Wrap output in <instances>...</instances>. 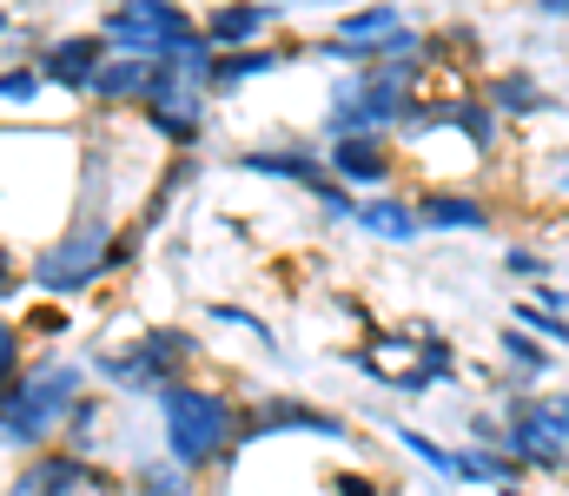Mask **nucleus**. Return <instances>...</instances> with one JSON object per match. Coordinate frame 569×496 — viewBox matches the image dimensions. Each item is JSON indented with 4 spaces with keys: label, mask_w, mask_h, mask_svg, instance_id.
Here are the masks:
<instances>
[{
    "label": "nucleus",
    "mask_w": 569,
    "mask_h": 496,
    "mask_svg": "<svg viewBox=\"0 0 569 496\" xmlns=\"http://www.w3.org/2000/svg\"><path fill=\"white\" fill-rule=\"evenodd\" d=\"M87 391H93V371L80 357H27V371L0 384V444L20 451V457L53 451L67 411Z\"/></svg>",
    "instance_id": "nucleus-2"
},
{
    "label": "nucleus",
    "mask_w": 569,
    "mask_h": 496,
    "mask_svg": "<svg viewBox=\"0 0 569 496\" xmlns=\"http://www.w3.org/2000/svg\"><path fill=\"white\" fill-rule=\"evenodd\" d=\"M13 27H20V20H13V13H0V33H13Z\"/></svg>",
    "instance_id": "nucleus-32"
},
{
    "label": "nucleus",
    "mask_w": 569,
    "mask_h": 496,
    "mask_svg": "<svg viewBox=\"0 0 569 496\" xmlns=\"http://www.w3.org/2000/svg\"><path fill=\"white\" fill-rule=\"evenodd\" d=\"M325 484H331V496H398L391 477H371V470H331Z\"/></svg>",
    "instance_id": "nucleus-29"
},
{
    "label": "nucleus",
    "mask_w": 569,
    "mask_h": 496,
    "mask_svg": "<svg viewBox=\"0 0 569 496\" xmlns=\"http://www.w3.org/2000/svg\"><path fill=\"white\" fill-rule=\"evenodd\" d=\"M517 331H530L537 344H557V351H569V318H550L543 305H517Z\"/></svg>",
    "instance_id": "nucleus-26"
},
{
    "label": "nucleus",
    "mask_w": 569,
    "mask_h": 496,
    "mask_svg": "<svg viewBox=\"0 0 569 496\" xmlns=\"http://www.w3.org/2000/svg\"><path fill=\"white\" fill-rule=\"evenodd\" d=\"M418 225L425 232H490L497 205L470 185H430V192H418Z\"/></svg>",
    "instance_id": "nucleus-14"
},
{
    "label": "nucleus",
    "mask_w": 569,
    "mask_h": 496,
    "mask_svg": "<svg viewBox=\"0 0 569 496\" xmlns=\"http://www.w3.org/2000/svg\"><path fill=\"white\" fill-rule=\"evenodd\" d=\"M490 496H523V490H517V484H510V490H490Z\"/></svg>",
    "instance_id": "nucleus-33"
},
{
    "label": "nucleus",
    "mask_w": 569,
    "mask_h": 496,
    "mask_svg": "<svg viewBox=\"0 0 569 496\" xmlns=\"http://www.w3.org/2000/svg\"><path fill=\"white\" fill-rule=\"evenodd\" d=\"M266 437H318V444H358L351 417L311 404V397H291V391H266L252 404H239V451L246 444H266Z\"/></svg>",
    "instance_id": "nucleus-8"
},
{
    "label": "nucleus",
    "mask_w": 569,
    "mask_h": 496,
    "mask_svg": "<svg viewBox=\"0 0 569 496\" xmlns=\"http://www.w3.org/2000/svg\"><path fill=\"white\" fill-rule=\"evenodd\" d=\"M503 272H510V279H523V285H543V279H550V259H543V252H530V245H510V252H503Z\"/></svg>",
    "instance_id": "nucleus-30"
},
{
    "label": "nucleus",
    "mask_w": 569,
    "mask_h": 496,
    "mask_svg": "<svg viewBox=\"0 0 569 496\" xmlns=\"http://www.w3.org/2000/svg\"><path fill=\"white\" fill-rule=\"evenodd\" d=\"M279 27H284V7H272V0H252V7H212V13H199V33H206V47H212V53L266 47Z\"/></svg>",
    "instance_id": "nucleus-13"
},
{
    "label": "nucleus",
    "mask_w": 569,
    "mask_h": 496,
    "mask_svg": "<svg viewBox=\"0 0 569 496\" xmlns=\"http://www.w3.org/2000/svg\"><path fill=\"white\" fill-rule=\"evenodd\" d=\"M146 87H152V60H140V53H113V60L100 67V80H93V93H87V100H93L100 113H120V107H127V113H140Z\"/></svg>",
    "instance_id": "nucleus-17"
},
{
    "label": "nucleus",
    "mask_w": 569,
    "mask_h": 496,
    "mask_svg": "<svg viewBox=\"0 0 569 496\" xmlns=\"http://www.w3.org/2000/svg\"><path fill=\"white\" fill-rule=\"evenodd\" d=\"M100 40L113 53H140V60H166L186 40H199V13L166 7V0H127V7H100Z\"/></svg>",
    "instance_id": "nucleus-7"
},
{
    "label": "nucleus",
    "mask_w": 569,
    "mask_h": 496,
    "mask_svg": "<svg viewBox=\"0 0 569 496\" xmlns=\"http://www.w3.org/2000/svg\"><path fill=\"white\" fill-rule=\"evenodd\" d=\"M199 357H206L199 331H186V325H140L127 344H107V351H93V371H100L113 391L159 397V391L186 384Z\"/></svg>",
    "instance_id": "nucleus-5"
},
{
    "label": "nucleus",
    "mask_w": 569,
    "mask_h": 496,
    "mask_svg": "<svg viewBox=\"0 0 569 496\" xmlns=\"http://www.w3.org/2000/svg\"><path fill=\"white\" fill-rule=\"evenodd\" d=\"M430 60H378V67H351L331 87V113H325V146L331 140H358V133H405L411 107L425 100Z\"/></svg>",
    "instance_id": "nucleus-4"
},
{
    "label": "nucleus",
    "mask_w": 569,
    "mask_h": 496,
    "mask_svg": "<svg viewBox=\"0 0 569 496\" xmlns=\"http://www.w3.org/2000/svg\"><path fill=\"white\" fill-rule=\"evenodd\" d=\"M127 496H199V477L179 470L172 457H140L127 470Z\"/></svg>",
    "instance_id": "nucleus-21"
},
{
    "label": "nucleus",
    "mask_w": 569,
    "mask_h": 496,
    "mask_svg": "<svg viewBox=\"0 0 569 496\" xmlns=\"http://www.w3.org/2000/svg\"><path fill=\"white\" fill-rule=\"evenodd\" d=\"M497 357L510 364V384H517V391H543V377H550V344H537L530 331H517V325H497Z\"/></svg>",
    "instance_id": "nucleus-20"
},
{
    "label": "nucleus",
    "mask_w": 569,
    "mask_h": 496,
    "mask_svg": "<svg viewBox=\"0 0 569 496\" xmlns=\"http://www.w3.org/2000/svg\"><path fill=\"white\" fill-rule=\"evenodd\" d=\"M391 437H398V444H405V451H411V457L425 464L430 477H443V484H457V451H450V444H437V437H425L418 424H391Z\"/></svg>",
    "instance_id": "nucleus-23"
},
{
    "label": "nucleus",
    "mask_w": 569,
    "mask_h": 496,
    "mask_svg": "<svg viewBox=\"0 0 569 496\" xmlns=\"http://www.w3.org/2000/svg\"><path fill=\"white\" fill-rule=\"evenodd\" d=\"M232 172H252V179H284L311 199H325L338 179L325 165V146H305V140H272V146H239L232 153Z\"/></svg>",
    "instance_id": "nucleus-11"
},
{
    "label": "nucleus",
    "mask_w": 569,
    "mask_h": 496,
    "mask_svg": "<svg viewBox=\"0 0 569 496\" xmlns=\"http://www.w3.org/2000/svg\"><path fill=\"white\" fill-rule=\"evenodd\" d=\"M40 93H47V80H40L33 53H27V60H7V67H0V107H7V113H27V107H33Z\"/></svg>",
    "instance_id": "nucleus-24"
},
{
    "label": "nucleus",
    "mask_w": 569,
    "mask_h": 496,
    "mask_svg": "<svg viewBox=\"0 0 569 496\" xmlns=\"http://www.w3.org/2000/svg\"><path fill=\"white\" fill-rule=\"evenodd\" d=\"M20 331H27V337H40V344H53V337H67V331H73V312L47 298V305H33V312L20 318Z\"/></svg>",
    "instance_id": "nucleus-27"
},
{
    "label": "nucleus",
    "mask_w": 569,
    "mask_h": 496,
    "mask_svg": "<svg viewBox=\"0 0 569 496\" xmlns=\"http://www.w3.org/2000/svg\"><path fill=\"white\" fill-rule=\"evenodd\" d=\"M483 107L497 120H537V113H557V93L530 73V67H503L483 80Z\"/></svg>",
    "instance_id": "nucleus-15"
},
{
    "label": "nucleus",
    "mask_w": 569,
    "mask_h": 496,
    "mask_svg": "<svg viewBox=\"0 0 569 496\" xmlns=\"http://www.w3.org/2000/svg\"><path fill=\"white\" fill-rule=\"evenodd\" d=\"M537 20H569V0H537Z\"/></svg>",
    "instance_id": "nucleus-31"
},
{
    "label": "nucleus",
    "mask_w": 569,
    "mask_h": 496,
    "mask_svg": "<svg viewBox=\"0 0 569 496\" xmlns=\"http://www.w3.org/2000/svg\"><path fill=\"white\" fill-rule=\"evenodd\" d=\"M325 165H331V179L345 185V192H365V199H378V192H391V179H398V140L391 133H358V140H331L325 146Z\"/></svg>",
    "instance_id": "nucleus-12"
},
{
    "label": "nucleus",
    "mask_w": 569,
    "mask_h": 496,
    "mask_svg": "<svg viewBox=\"0 0 569 496\" xmlns=\"http://www.w3.org/2000/svg\"><path fill=\"white\" fill-rule=\"evenodd\" d=\"M291 53H298V40H266V47H246V53H219V67H212V100H232L239 87H252V80L291 67Z\"/></svg>",
    "instance_id": "nucleus-16"
},
{
    "label": "nucleus",
    "mask_w": 569,
    "mask_h": 496,
    "mask_svg": "<svg viewBox=\"0 0 569 496\" xmlns=\"http://www.w3.org/2000/svg\"><path fill=\"white\" fill-rule=\"evenodd\" d=\"M107 60H113V47L100 40V27L53 33V40H40V47H33L40 80H47V87H60V93H73V100H87V93H93V80H100V67H107Z\"/></svg>",
    "instance_id": "nucleus-10"
},
{
    "label": "nucleus",
    "mask_w": 569,
    "mask_h": 496,
    "mask_svg": "<svg viewBox=\"0 0 569 496\" xmlns=\"http://www.w3.org/2000/svg\"><path fill=\"white\" fill-rule=\"evenodd\" d=\"M152 404H159V457H172L192 477L239 464V404L226 391L186 377V384L159 391Z\"/></svg>",
    "instance_id": "nucleus-3"
},
{
    "label": "nucleus",
    "mask_w": 569,
    "mask_h": 496,
    "mask_svg": "<svg viewBox=\"0 0 569 496\" xmlns=\"http://www.w3.org/2000/svg\"><path fill=\"white\" fill-rule=\"evenodd\" d=\"M0 496H127V484L107 470V464H87L73 451H40V457H20L13 484Z\"/></svg>",
    "instance_id": "nucleus-9"
},
{
    "label": "nucleus",
    "mask_w": 569,
    "mask_h": 496,
    "mask_svg": "<svg viewBox=\"0 0 569 496\" xmlns=\"http://www.w3.org/2000/svg\"><path fill=\"white\" fill-rule=\"evenodd\" d=\"M100 397L87 391L73 411H67V424H60V451H73V457H87V464H100Z\"/></svg>",
    "instance_id": "nucleus-22"
},
{
    "label": "nucleus",
    "mask_w": 569,
    "mask_h": 496,
    "mask_svg": "<svg viewBox=\"0 0 569 496\" xmlns=\"http://www.w3.org/2000/svg\"><path fill=\"white\" fill-rule=\"evenodd\" d=\"M318 47L338 53L345 73H351V67H378V60H418L425 53V27L405 20V7H358V13H338Z\"/></svg>",
    "instance_id": "nucleus-6"
},
{
    "label": "nucleus",
    "mask_w": 569,
    "mask_h": 496,
    "mask_svg": "<svg viewBox=\"0 0 569 496\" xmlns=\"http://www.w3.org/2000/svg\"><path fill=\"white\" fill-rule=\"evenodd\" d=\"M563 484H569V470H563Z\"/></svg>",
    "instance_id": "nucleus-35"
},
{
    "label": "nucleus",
    "mask_w": 569,
    "mask_h": 496,
    "mask_svg": "<svg viewBox=\"0 0 569 496\" xmlns=\"http://www.w3.org/2000/svg\"><path fill=\"white\" fill-rule=\"evenodd\" d=\"M563 192H569V165H563Z\"/></svg>",
    "instance_id": "nucleus-34"
},
{
    "label": "nucleus",
    "mask_w": 569,
    "mask_h": 496,
    "mask_svg": "<svg viewBox=\"0 0 569 496\" xmlns=\"http://www.w3.org/2000/svg\"><path fill=\"white\" fill-rule=\"evenodd\" d=\"M358 225L371 239H391V245H411L425 225H418V199H398V192H378V199H358Z\"/></svg>",
    "instance_id": "nucleus-19"
},
{
    "label": "nucleus",
    "mask_w": 569,
    "mask_h": 496,
    "mask_svg": "<svg viewBox=\"0 0 569 496\" xmlns=\"http://www.w3.org/2000/svg\"><path fill=\"white\" fill-rule=\"evenodd\" d=\"M206 318H212V325H232V331H246V337H259V344H266L272 357L284 351V344H279V331L266 325L259 312H246V305H232V298H212V305H206Z\"/></svg>",
    "instance_id": "nucleus-25"
},
{
    "label": "nucleus",
    "mask_w": 569,
    "mask_h": 496,
    "mask_svg": "<svg viewBox=\"0 0 569 496\" xmlns=\"http://www.w3.org/2000/svg\"><path fill=\"white\" fill-rule=\"evenodd\" d=\"M20 371H27V331H20V318L0 312V384L20 377Z\"/></svg>",
    "instance_id": "nucleus-28"
},
{
    "label": "nucleus",
    "mask_w": 569,
    "mask_h": 496,
    "mask_svg": "<svg viewBox=\"0 0 569 496\" xmlns=\"http://www.w3.org/2000/svg\"><path fill=\"white\" fill-rule=\"evenodd\" d=\"M437 384H457V351H450V337L437 325H425V351H418V364L405 371V377H391V391L398 397H425Z\"/></svg>",
    "instance_id": "nucleus-18"
},
{
    "label": "nucleus",
    "mask_w": 569,
    "mask_h": 496,
    "mask_svg": "<svg viewBox=\"0 0 569 496\" xmlns=\"http://www.w3.org/2000/svg\"><path fill=\"white\" fill-rule=\"evenodd\" d=\"M113 239H120V219L107 212V160L93 153L87 172H80V212H73V225H67L47 252H33V265H27L20 279H27L40 298L67 305V298H80V292H93V285L107 279Z\"/></svg>",
    "instance_id": "nucleus-1"
}]
</instances>
